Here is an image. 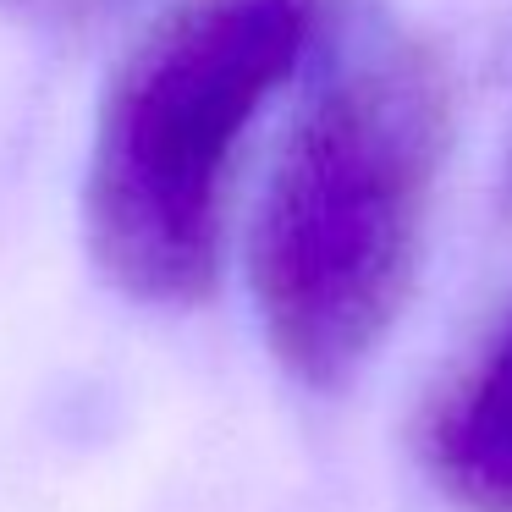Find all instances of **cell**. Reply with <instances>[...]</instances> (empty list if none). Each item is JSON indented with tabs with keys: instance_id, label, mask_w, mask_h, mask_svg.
Listing matches in <instances>:
<instances>
[{
	"instance_id": "obj_2",
	"label": "cell",
	"mask_w": 512,
	"mask_h": 512,
	"mask_svg": "<svg viewBox=\"0 0 512 512\" xmlns=\"http://www.w3.org/2000/svg\"><path fill=\"white\" fill-rule=\"evenodd\" d=\"M314 23L320 0H177L111 83L83 226L127 298L193 303L215 287L232 155Z\"/></svg>"
},
{
	"instance_id": "obj_4",
	"label": "cell",
	"mask_w": 512,
	"mask_h": 512,
	"mask_svg": "<svg viewBox=\"0 0 512 512\" xmlns=\"http://www.w3.org/2000/svg\"><path fill=\"white\" fill-rule=\"evenodd\" d=\"M127 0H0V12L23 28H39V34H94L100 23H111Z\"/></svg>"
},
{
	"instance_id": "obj_3",
	"label": "cell",
	"mask_w": 512,
	"mask_h": 512,
	"mask_svg": "<svg viewBox=\"0 0 512 512\" xmlns=\"http://www.w3.org/2000/svg\"><path fill=\"white\" fill-rule=\"evenodd\" d=\"M424 463L457 507L512 512V314L430 408Z\"/></svg>"
},
{
	"instance_id": "obj_1",
	"label": "cell",
	"mask_w": 512,
	"mask_h": 512,
	"mask_svg": "<svg viewBox=\"0 0 512 512\" xmlns=\"http://www.w3.org/2000/svg\"><path fill=\"white\" fill-rule=\"evenodd\" d=\"M446 160V78L380 12L336 28L254 226V303L303 386L358 375L413 287Z\"/></svg>"
},
{
	"instance_id": "obj_5",
	"label": "cell",
	"mask_w": 512,
	"mask_h": 512,
	"mask_svg": "<svg viewBox=\"0 0 512 512\" xmlns=\"http://www.w3.org/2000/svg\"><path fill=\"white\" fill-rule=\"evenodd\" d=\"M507 94H512V45H507ZM501 199L512 210V133H507V160H501Z\"/></svg>"
}]
</instances>
